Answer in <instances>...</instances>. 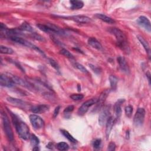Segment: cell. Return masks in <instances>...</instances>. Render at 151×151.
Returning a JSON list of instances; mask_svg holds the SVG:
<instances>
[{
  "instance_id": "6da1fadb",
  "label": "cell",
  "mask_w": 151,
  "mask_h": 151,
  "mask_svg": "<svg viewBox=\"0 0 151 151\" xmlns=\"http://www.w3.org/2000/svg\"><path fill=\"white\" fill-rule=\"evenodd\" d=\"M109 31L116 37L119 47L126 54L129 53L130 48L129 44L123 32L117 28H110Z\"/></svg>"
},
{
  "instance_id": "7a4b0ae2",
  "label": "cell",
  "mask_w": 151,
  "mask_h": 151,
  "mask_svg": "<svg viewBox=\"0 0 151 151\" xmlns=\"http://www.w3.org/2000/svg\"><path fill=\"white\" fill-rule=\"evenodd\" d=\"M12 117L15 129L17 132L19 134V137L24 140L28 139V138L30 137V129L27 125L26 123L20 121L18 118H17L16 116L14 114H12Z\"/></svg>"
},
{
  "instance_id": "3957f363",
  "label": "cell",
  "mask_w": 151,
  "mask_h": 151,
  "mask_svg": "<svg viewBox=\"0 0 151 151\" xmlns=\"http://www.w3.org/2000/svg\"><path fill=\"white\" fill-rule=\"evenodd\" d=\"M2 118H3V123L4 130L6 137L8 139V140L11 142H13L14 141V135L10 125V122L8 119V117L6 113H3L2 114Z\"/></svg>"
},
{
  "instance_id": "277c9868",
  "label": "cell",
  "mask_w": 151,
  "mask_h": 151,
  "mask_svg": "<svg viewBox=\"0 0 151 151\" xmlns=\"http://www.w3.org/2000/svg\"><path fill=\"white\" fill-rule=\"evenodd\" d=\"M10 39L14 42H15L17 43H19L20 44H21L23 46H26L27 47H29V48H31L32 49H34L35 50H36V51H37L38 52H39L40 53H41L42 55H43L44 56H45V54H44L43 52H42L41 50L37 46H36L35 45L32 44V43H31L30 41L23 39V38H21V37H17V36H11L10 37Z\"/></svg>"
},
{
  "instance_id": "5b68a950",
  "label": "cell",
  "mask_w": 151,
  "mask_h": 151,
  "mask_svg": "<svg viewBox=\"0 0 151 151\" xmlns=\"http://www.w3.org/2000/svg\"><path fill=\"white\" fill-rule=\"evenodd\" d=\"M145 117V110L143 108H138L134 116L133 123L137 127L141 126L144 122Z\"/></svg>"
},
{
  "instance_id": "8992f818",
  "label": "cell",
  "mask_w": 151,
  "mask_h": 151,
  "mask_svg": "<svg viewBox=\"0 0 151 151\" xmlns=\"http://www.w3.org/2000/svg\"><path fill=\"white\" fill-rule=\"evenodd\" d=\"M30 121L32 127L35 129H40L44 126V121L37 114H32L30 115Z\"/></svg>"
},
{
  "instance_id": "52a82bcc",
  "label": "cell",
  "mask_w": 151,
  "mask_h": 151,
  "mask_svg": "<svg viewBox=\"0 0 151 151\" xmlns=\"http://www.w3.org/2000/svg\"><path fill=\"white\" fill-rule=\"evenodd\" d=\"M97 101L98 99L94 98L90 99L88 100V101L85 102V103H83L78 110V114L80 116L85 114L88 111L89 108H90L93 105L96 104L97 103Z\"/></svg>"
},
{
  "instance_id": "ba28073f",
  "label": "cell",
  "mask_w": 151,
  "mask_h": 151,
  "mask_svg": "<svg viewBox=\"0 0 151 151\" xmlns=\"http://www.w3.org/2000/svg\"><path fill=\"white\" fill-rule=\"evenodd\" d=\"M110 112L109 106H105L102 110V111L100 112V113L99 116V123L100 126H103L105 125H106L108 119L110 116Z\"/></svg>"
},
{
  "instance_id": "9c48e42d",
  "label": "cell",
  "mask_w": 151,
  "mask_h": 151,
  "mask_svg": "<svg viewBox=\"0 0 151 151\" xmlns=\"http://www.w3.org/2000/svg\"><path fill=\"white\" fill-rule=\"evenodd\" d=\"M0 84L1 86L7 88H12L15 85L10 76L5 74H2L0 76Z\"/></svg>"
},
{
  "instance_id": "30bf717a",
  "label": "cell",
  "mask_w": 151,
  "mask_h": 151,
  "mask_svg": "<svg viewBox=\"0 0 151 151\" xmlns=\"http://www.w3.org/2000/svg\"><path fill=\"white\" fill-rule=\"evenodd\" d=\"M65 18L67 19H69V20H72L77 23L82 24L88 23L91 21V19L89 17L84 15H74L71 17H67Z\"/></svg>"
},
{
  "instance_id": "8fae6325",
  "label": "cell",
  "mask_w": 151,
  "mask_h": 151,
  "mask_svg": "<svg viewBox=\"0 0 151 151\" xmlns=\"http://www.w3.org/2000/svg\"><path fill=\"white\" fill-rule=\"evenodd\" d=\"M117 63H119V68H120L121 70L123 72H124L126 74H129L130 70H129V66H128V64L126 59L122 56H119L117 58Z\"/></svg>"
},
{
  "instance_id": "7c38bea8",
  "label": "cell",
  "mask_w": 151,
  "mask_h": 151,
  "mask_svg": "<svg viewBox=\"0 0 151 151\" xmlns=\"http://www.w3.org/2000/svg\"><path fill=\"white\" fill-rule=\"evenodd\" d=\"M138 23L139 25L143 27L146 31L148 32H150L151 31V25L150 22L148 18L144 16H141L138 20Z\"/></svg>"
},
{
  "instance_id": "4fadbf2b",
  "label": "cell",
  "mask_w": 151,
  "mask_h": 151,
  "mask_svg": "<svg viewBox=\"0 0 151 151\" xmlns=\"http://www.w3.org/2000/svg\"><path fill=\"white\" fill-rule=\"evenodd\" d=\"M125 101V99H120L117 100V101L115 103V104L114 105L113 109H114V113H115L116 119L119 118V117L121 116V114H122L121 106L124 103Z\"/></svg>"
},
{
  "instance_id": "5bb4252c",
  "label": "cell",
  "mask_w": 151,
  "mask_h": 151,
  "mask_svg": "<svg viewBox=\"0 0 151 151\" xmlns=\"http://www.w3.org/2000/svg\"><path fill=\"white\" fill-rule=\"evenodd\" d=\"M116 119H114L112 116H110L109 117V119H108L106 123V139H108L110 136V132L112 130L113 126L114 125V123L115 122Z\"/></svg>"
},
{
  "instance_id": "9a60e30c",
  "label": "cell",
  "mask_w": 151,
  "mask_h": 151,
  "mask_svg": "<svg viewBox=\"0 0 151 151\" xmlns=\"http://www.w3.org/2000/svg\"><path fill=\"white\" fill-rule=\"evenodd\" d=\"M49 107L46 105H40L32 106L31 108V111L33 113H42L48 110Z\"/></svg>"
},
{
  "instance_id": "2e32d148",
  "label": "cell",
  "mask_w": 151,
  "mask_h": 151,
  "mask_svg": "<svg viewBox=\"0 0 151 151\" xmlns=\"http://www.w3.org/2000/svg\"><path fill=\"white\" fill-rule=\"evenodd\" d=\"M110 92V90L109 89H106L105 90L102 92V93L100 94V97L98 99V101L97 103L96 104H98L99 105V108H100L102 106V105H103V103L105 102V101L106 100V98L108 97L109 93Z\"/></svg>"
},
{
  "instance_id": "e0dca14e",
  "label": "cell",
  "mask_w": 151,
  "mask_h": 151,
  "mask_svg": "<svg viewBox=\"0 0 151 151\" xmlns=\"http://www.w3.org/2000/svg\"><path fill=\"white\" fill-rule=\"evenodd\" d=\"M7 100L8 102L12 103V105H15L17 106H19V107H25L26 106V104L25 103V102L20 99L9 97L7 98Z\"/></svg>"
},
{
  "instance_id": "ac0fdd59",
  "label": "cell",
  "mask_w": 151,
  "mask_h": 151,
  "mask_svg": "<svg viewBox=\"0 0 151 151\" xmlns=\"http://www.w3.org/2000/svg\"><path fill=\"white\" fill-rule=\"evenodd\" d=\"M88 44L97 50H101L102 49V46L100 43L95 38L92 37L88 40Z\"/></svg>"
},
{
  "instance_id": "d6986e66",
  "label": "cell",
  "mask_w": 151,
  "mask_h": 151,
  "mask_svg": "<svg viewBox=\"0 0 151 151\" xmlns=\"http://www.w3.org/2000/svg\"><path fill=\"white\" fill-rule=\"evenodd\" d=\"M95 17L98 19L102 20L105 23H107L108 24H114L115 23V21L112 19V18L108 17L107 15L103 14H96L95 15Z\"/></svg>"
},
{
  "instance_id": "ffe728a7",
  "label": "cell",
  "mask_w": 151,
  "mask_h": 151,
  "mask_svg": "<svg viewBox=\"0 0 151 151\" xmlns=\"http://www.w3.org/2000/svg\"><path fill=\"white\" fill-rule=\"evenodd\" d=\"M137 38L138 39V40L140 41V43H141V44L143 46V47H144L145 50H146V52L148 53L149 57H150V47L148 44V43H147V41L141 36H137Z\"/></svg>"
},
{
  "instance_id": "44dd1931",
  "label": "cell",
  "mask_w": 151,
  "mask_h": 151,
  "mask_svg": "<svg viewBox=\"0 0 151 151\" xmlns=\"http://www.w3.org/2000/svg\"><path fill=\"white\" fill-rule=\"evenodd\" d=\"M70 3L71 4V8L73 10H79L81 9L84 6V3L81 1H70Z\"/></svg>"
},
{
  "instance_id": "7402d4cb",
  "label": "cell",
  "mask_w": 151,
  "mask_h": 151,
  "mask_svg": "<svg viewBox=\"0 0 151 151\" xmlns=\"http://www.w3.org/2000/svg\"><path fill=\"white\" fill-rule=\"evenodd\" d=\"M109 82H110L111 90H115L117 88V82H118V79H117V78L116 76L111 75L109 77Z\"/></svg>"
},
{
  "instance_id": "603a6c76",
  "label": "cell",
  "mask_w": 151,
  "mask_h": 151,
  "mask_svg": "<svg viewBox=\"0 0 151 151\" xmlns=\"http://www.w3.org/2000/svg\"><path fill=\"white\" fill-rule=\"evenodd\" d=\"M19 29L21 31H27L30 32H33V28L31 27V26L27 23L24 22L23 23L20 27L19 28Z\"/></svg>"
},
{
  "instance_id": "cb8c5ba5",
  "label": "cell",
  "mask_w": 151,
  "mask_h": 151,
  "mask_svg": "<svg viewBox=\"0 0 151 151\" xmlns=\"http://www.w3.org/2000/svg\"><path fill=\"white\" fill-rule=\"evenodd\" d=\"M61 132L64 135V137L68 139L70 142H72V143H76L77 142V140L75 138H74V137L72 135H70L69 132H68L66 130H61Z\"/></svg>"
},
{
  "instance_id": "d4e9b609",
  "label": "cell",
  "mask_w": 151,
  "mask_h": 151,
  "mask_svg": "<svg viewBox=\"0 0 151 151\" xmlns=\"http://www.w3.org/2000/svg\"><path fill=\"white\" fill-rule=\"evenodd\" d=\"M37 27L41 31L45 32H47V33H52L53 32V31L52 30V28H50L47 24H37Z\"/></svg>"
},
{
  "instance_id": "484cf974",
  "label": "cell",
  "mask_w": 151,
  "mask_h": 151,
  "mask_svg": "<svg viewBox=\"0 0 151 151\" xmlns=\"http://www.w3.org/2000/svg\"><path fill=\"white\" fill-rule=\"evenodd\" d=\"M0 52L1 53L6 54H12L14 53V50L12 48L4 46H0Z\"/></svg>"
},
{
  "instance_id": "4316f807",
  "label": "cell",
  "mask_w": 151,
  "mask_h": 151,
  "mask_svg": "<svg viewBox=\"0 0 151 151\" xmlns=\"http://www.w3.org/2000/svg\"><path fill=\"white\" fill-rule=\"evenodd\" d=\"M56 148L59 150H67L69 149V146L67 143L61 142L58 143L57 144Z\"/></svg>"
},
{
  "instance_id": "83f0119b",
  "label": "cell",
  "mask_w": 151,
  "mask_h": 151,
  "mask_svg": "<svg viewBox=\"0 0 151 151\" xmlns=\"http://www.w3.org/2000/svg\"><path fill=\"white\" fill-rule=\"evenodd\" d=\"M30 142H31V144L33 146H36L39 145L40 143V140L37 136L34 135V134H32V135H31V136L30 137Z\"/></svg>"
},
{
  "instance_id": "f1b7e54d",
  "label": "cell",
  "mask_w": 151,
  "mask_h": 151,
  "mask_svg": "<svg viewBox=\"0 0 151 151\" xmlns=\"http://www.w3.org/2000/svg\"><path fill=\"white\" fill-rule=\"evenodd\" d=\"M73 66H74V68H76L77 69H78V70H79V71H80L81 72H82V73H86H86H88V70H87L82 64L75 62V63L73 64Z\"/></svg>"
},
{
  "instance_id": "f546056e",
  "label": "cell",
  "mask_w": 151,
  "mask_h": 151,
  "mask_svg": "<svg viewBox=\"0 0 151 151\" xmlns=\"http://www.w3.org/2000/svg\"><path fill=\"white\" fill-rule=\"evenodd\" d=\"M60 53L64 56H66V57L69 58V59H73L74 57L73 56V54L69 51V50H66L65 48H63L61 49L60 51Z\"/></svg>"
},
{
  "instance_id": "4dcf8cb0",
  "label": "cell",
  "mask_w": 151,
  "mask_h": 151,
  "mask_svg": "<svg viewBox=\"0 0 151 151\" xmlns=\"http://www.w3.org/2000/svg\"><path fill=\"white\" fill-rule=\"evenodd\" d=\"M48 62L50 64V65H51L53 68H54L57 72L60 71V66L54 60L52 59H48Z\"/></svg>"
},
{
  "instance_id": "1f68e13d",
  "label": "cell",
  "mask_w": 151,
  "mask_h": 151,
  "mask_svg": "<svg viewBox=\"0 0 151 151\" xmlns=\"http://www.w3.org/2000/svg\"><path fill=\"white\" fill-rule=\"evenodd\" d=\"M125 111L126 115L128 117H130L131 116H132V112H133V108H132V106H130V105H129V106H126V107L125 108Z\"/></svg>"
},
{
  "instance_id": "d6a6232c",
  "label": "cell",
  "mask_w": 151,
  "mask_h": 151,
  "mask_svg": "<svg viewBox=\"0 0 151 151\" xmlns=\"http://www.w3.org/2000/svg\"><path fill=\"white\" fill-rule=\"evenodd\" d=\"M84 97V96L81 94H73L70 96V98L73 99L75 101H78V100H80L83 99Z\"/></svg>"
},
{
  "instance_id": "836d02e7",
  "label": "cell",
  "mask_w": 151,
  "mask_h": 151,
  "mask_svg": "<svg viewBox=\"0 0 151 151\" xmlns=\"http://www.w3.org/2000/svg\"><path fill=\"white\" fill-rule=\"evenodd\" d=\"M32 37L34 38V39L39 40V41H46V40L44 39V38L42 36H41L40 35H39L36 33L34 32H32Z\"/></svg>"
},
{
  "instance_id": "e575fe53",
  "label": "cell",
  "mask_w": 151,
  "mask_h": 151,
  "mask_svg": "<svg viewBox=\"0 0 151 151\" xmlns=\"http://www.w3.org/2000/svg\"><path fill=\"white\" fill-rule=\"evenodd\" d=\"M101 143H102V141L100 139H96L93 142V147L96 149L99 148L100 147V145H101Z\"/></svg>"
},
{
  "instance_id": "d590c367",
  "label": "cell",
  "mask_w": 151,
  "mask_h": 151,
  "mask_svg": "<svg viewBox=\"0 0 151 151\" xmlns=\"http://www.w3.org/2000/svg\"><path fill=\"white\" fill-rule=\"evenodd\" d=\"M74 106H73V105L69 106L67 107V108L64 110V113H69L73 112V110H74Z\"/></svg>"
},
{
  "instance_id": "8d00e7d4",
  "label": "cell",
  "mask_w": 151,
  "mask_h": 151,
  "mask_svg": "<svg viewBox=\"0 0 151 151\" xmlns=\"http://www.w3.org/2000/svg\"><path fill=\"white\" fill-rule=\"evenodd\" d=\"M115 149H116L115 143L113 142H110L108 145V150H110V151H113V150H115Z\"/></svg>"
},
{
  "instance_id": "74e56055",
  "label": "cell",
  "mask_w": 151,
  "mask_h": 151,
  "mask_svg": "<svg viewBox=\"0 0 151 151\" xmlns=\"http://www.w3.org/2000/svg\"><path fill=\"white\" fill-rule=\"evenodd\" d=\"M60 106H57L56 108V109H54V113H53V117L54 118H55V117H56L59 113V112H60Z\"/></svg>"
},
{
  "instance_id": "f35d334b",
  "label": "cell",
  "mask_w": 151,
  "mask_h": 151,
  "mask_svg": "<svg viewBox=\"0 0 151 151\" xmlns=\"http://www.w3.org/2000/svg\"><path fill=\"white\" fill-rule=\"evenodd\" d=\"M90 66L91 69L93 70L94 72H95V73H100V70L99 68H96V66H93V65H92V64H90Z\"/></svg>"
},
{
  "instance_id": "ab89813d",
  "label": "cell",
  "mask_w": 151,
  "mask_h": 151,
  "mask_svg": "<svg viewBox=\"0 0 151 151\" xmlns=\"http://www.w3.org/2000/svg\"><path fill=\"white\" fill-rule=\"evenodd\" d=\"M150 73L149 72H148V73H146V77H148V81H149V83H150Z\"/></svg>"
},
{
  "instance_id": "60d3db41",
  "label": "cell",
  "mask_w": 151,
  "mask_h": 151,
  "mask_svg": "<svg viewBox=\"0 0 151 151\" xmlns=\"http://www.w3.org/2000/svg\"><path fill=\"white\" fill-rule=\"evenodd\" d=\"M32 150H39V147H38L37 146H34V148H33Z\"/></svg>"
},
{
  "instance_id": "b9f144b4",
  "label": "cell",
  "mask_w": 151,
  "mask_h": 151,
  "mask_svg": "<svg viewBox=\"0 0 151 151\" xmlns=\"http://www.w3.org/2000/svg\"><path fill=\"white\" fill-rule=\"evenodd\" d=\"M78 90L80 92V90H81V87H80V86L79 85H78Z\"/></svg>"
}]
</instances>
